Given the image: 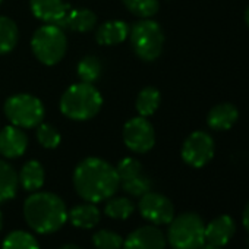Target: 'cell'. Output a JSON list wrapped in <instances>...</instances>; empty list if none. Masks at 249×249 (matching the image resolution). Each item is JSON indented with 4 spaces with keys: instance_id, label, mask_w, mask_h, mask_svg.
Segmentation results:
<instances>
[{
    "instance_id": "cell-12",
    "label": "cell",
    "mask_w": 249,
    "mask_h": 249,
    "mask_svg": "<svg viewBox=\"0 0 249 249\" xmlns=\"http://www.w3.org/2000/svg\"><path fill=\"white\" fill-rule=\"evenodd\" d=\"M166 234L154 224L134 230L123 240V249H166Z\"/></svg>"
},
{
    "instance_id": "cell-28",
    "label": "cell",
    "mask_w": 249,
    "mask_h": 249,
    "mask_svg": "<svg viewBox=\"0 0 249 249\" xmlns=\"http://www.w3.org/2000/svg\"><path fill=\"white\" fill-rule=\"evenodd\" d=\"M92 245L95 249H122L123 237L108 229H101L92 234Z\"/></svg>"
},
{
    "instance_id": "cell-25",
    "label": "cell",
    "mask_w": 249,
    "mask_h": 249,
    "mask_svg": "<svg viewBox=\"0 0 249 249\" xmlns=\"http://www.w3.org/2000/svg\"><path fill=\"white\" fill-rule=\"evenodd\" d=\"M2 249H40V245L31 233L14 230L5 237Z\"/></svg>"
},
{
    "instance_id": "cell-27",
    "label": "cell",
    "mask_w": 249,
    "mask_h": 249,
    "mask_svg": "<svg viewBox=\"0 0 249 249\" xmlns=\"http://www.w3.org/2000/svg\"><path fill=\"white\" fill-rule=\"evenodd\" d=\"M123 5L131 14L142 19L154 17L160 9L159 0H123Z\"/></svg>"
},
{
    "instance_id": "cell-36",
    "label": "cell",
    "mask_w": 249,
    "mask_h": 249,
    "mask_svg": "<svg viewBox=\"0 0 249 249\" xmlns=\"http://www.w3.org/2000/svg\"><path fill=\"white\" fill-rule=\"evenodd\" d=\"M248 249H249V248H248Z\"/></svg>"
},
{
    "instance_id": "cell-5",
    "label": "cell",
    "mask_w": 249,
    "mask_h": 249,
    "mask_svg": "<svg viewBox=\"0 0 249 249\" xmlns=\"http://www.w3.org/2000/svg\"><path fill=\"white\" fill-rule=\"evenodd\" d=\"M31 49L43 65L53 66L59 63L66 54L68 49V38L63 28L53 24L40 27L33 36Z\"/></svg>"
},
{
    "instance_id": "cell-3",
    "label": "cell",
    "mask_w": 249,
    "mask_h": 249,
    "mask_svg": "<svg viewBox=\"0 0 249 249\" xmlns=\"http://www.w3.org/2000/svg\"><path fill=\"white\" fill-rule=\"evenodd\" d=\"M101 106L100 91L88 82L71 85L60 98L62 113L72 120H88L100 111Z\"/></svg>"
},
{
    "instance_id": "cell-21",
    "label": "cell",
    "mask_w": 249,
    "mask_h": 249,
    "mask_svg": "<svg viewBox=\"0 0 249 249\" xmlns=\"http://www.w3.org/2000/svg\"><path fill=\"white\" fill-rule=\"evenodd\" d=\"M18 186L19 180L15 169L9 163L0 160V204L12 199L17 195Z\"/></svg>"
},
{
    "instance_id": "cell-22",
    "label": "cell",
    "mask_w": 249,
    "mask_h": 249,
    "mask_svg": "<svg viewBox=\"0 0 249 249\" xmlns=\"http://www.w3.org/2000/svg\"><path fill=\"white\" fill-rule=\"evenodd\" d=\"M19 40V30L17 24L8 18L0 17V54H6L15 49Z\"/></svg>"
},
{
    "instance_id": "cell-10",
    "label": "cell",
    "mask_w": 249,
    "mask_h": 249,
    "mask_svg": "<svg viewBox=\"0 0 249 249\" xmlns=\"http://www.w3.org/2000/svg\"><path fill=\"white\" fill-rule=\"evenodd\" d=\"M214 157V141L211 135L204 131L191 134L182 145L183 161L195 169L207 166Z\"/></svg>"
},
{
    "instance_id": "cell-17",
    "label": "cell",
    "mask_w": 249,
    "mask_h": 249,
    "mask_svg": "<svg viewBox=\"0 0 249 249\" xmlns=\"http://www.w3.org/2000/svg\"><path fill=\"white\" fill-rule=\"evenodd\" d=\"M129 37V25L124 21H108L95 31V40L101 46H116Z\"/></svg>"
},
{
    "instance_id": "cell-29",
    "label": "cell",
    "mask_w": 249,
    "mask_h": 249,
    "mask_svg": "<svg viewBox=\"0 0 249 249\" xmlns=\"http://www.w3.org/2000/svg\"><path fill=\"white\" fill-rule=\"evenodd\" d=\"M37 140L40 142V145H43L44 148L53 150L60 144V134L57 132V129L53 126V124L49 123H40L37 126Z\"/></svg>"
},
{
    "instance_id": "cell-32",
    "label": "cell",
    "mask_w": 249,
    "mask_h": 249,
    "mask_svg": "<svg viewBox=\"0 0 249 249\" xmlns=\"http://www.w3.org/2000/svg\"><path fill=\"white\" fill-rule=\"evenodd\" d=\"M59 249H82V248L78 246V245H75V243H66V245H63V246L59 248Z\"/></svg>"
},
{
    "instance_id": "cell-24",
    "label": "cell",
    "mask_w": 249,
    "mask_h": 249,
    "mask_svg": "<svg viewBox=\"0 0 249 249\" xmlns=\"http://www.w3.org/2000/svg\"><path fill=\"white\" fill-rule=\"evenodd\" d=\"M161 101V94L154 87H145L141 89L137 98V111L142 117H148L156 113Z\"/></svg>"
},
{
    "instance_id": "cell-1",
    "label": "cell",
    "mask_w": 249,
    "mask_h": 249,
    "mask_svg": "<svg viewBox=\"0 0 249 249\" xmlns=\"http://www.w3.org/2000/svg\"><path fill=\"white\" fill-rule=\"evenodd\" d=\"M76 194L87 202L107 201L120 186L116 167L98 157L84 159L73 172Z\"/></svg>"
},
{
    "instance_id": "cell-2",
    "label": "cell",
    "mask_w": 249,
    "mask_h": 249,
    "mask_svg": "<svg viewBox=\"0 0 249 249\" xmlns=\"http://www.w3.org/2000/svg\"><path fill=\"white\" fill-rule=\"evenodd\" d=\"M24 217L30 229L40 234L57 231L68 221V208L52 192H33L24 202Z\"/></svg>"
},
{
    "instance_id": "cell-18",
    "label": "cell",
    "mask_w": 249,
    "mask_h": 249,
    "mask_svg": "<svg viewBox=\"0 0 249 249\" xmlns=\"http://www.w3.org/2000/svg\"><path fill=\"white\" fill-rule=\"evenodd\" d=\"M101 217L100 210L92 202H84L75 205L71 211H68V220L78 229H92L98 224Z\"/></svg>"
},
{
    "instance_id": "cell-13",
    "label": "cell",
    "mask_w": 249,
    "mask_h": 249,
    "mask_svg": "<svg viewBox=\"0 0 249 249\" xmlns=\"http://www.w3.org/2000/svg\"><path fill=\"white\" fill-rule=\"evenodd\" d=\"M31 12L36 18L46 24H53L62 28V24L69 12V5L63 0H30Z\"/></svg>"
},
{
    "instance_id": "cell-16",
    "label": "cell",
    "mask_w": 249,
    "mask_h": 249,
    "mask_svg": "<svg viewBox=\"0 0 249 249\" xmlns=\"http://www.w3.org/2000/svg\"><path fill=\"white\" fill-rule=\"evenodd\" d=\"M239 111L234 104L221 103L214 106L207 114L208 126L214 131H227L236 123Z\"/></svg>"
},
{
    "instance_id": "cell-34",
    "label": "cell",
    "mask_w": 249,
    "mask_h": 249,
    "mask_svg": "<svg viewBox=\"0 0 249 249\" xmlns=\"http://www.w3.org/2000/svg\"><path fill=\"white\" fill-rule=\"evenodd\" d=\"M2 226H3V215L0 213V230H2Z\"/></svg>"
},
{
    "instance_id": "cell-23",
    "label": "cell",
    "mask_w": 249,
    "mask_h": 249,
    "mask_svg": "<svg viewBox=\"0 0 249 249\" xmlns=\"http://www.w3.org/2000/svg\"><path fill=\"white\" fill-rule=\"evenodd\" d=\"M134 211L135 205L126 196H110L104 205V214L113 220H126Z\"/></svg>"
},
{
    "instance_id": "cell-26",
    "label": "cell",
    "mask_w": 249,
    "mask_h": 249,
    "mask_svg": "<svg viewBox=\"0 0 249 249\" xmlns=\"http://www.w3.org/2000/svg\"><path fill=\"white\" fill-rule=\"evenodd\" d=\"M101 71H103L101 62L95 56L82 57L81 62L78 63V68H76V72H78L81 82H88V84L95 82L100 78Z\"/></svg>"
},
{
    "instance_id": "cell-31",
    "label": "cell",
    "mask_w": 249,
    "mask_h": 249,
    "mask_svg": "<svg viewBox=\"0 0 249 249\" xmlns=\"http://www.w3.org/2000/svg\"><path fill=\"white\" fill-rule=\"evenodd\" d=\"M199 249H221V246H217V245H213L210 242H204L202 246Z\"/></svg>"
},
{
    "instance_id": "cell-7",
    "label": "cell",
    "mask_w": 249,
    "mask_h": 249,
    "mask_svg": "<svg viewBox=\"0 0 249 249\" xmlns=\"http://www.w3.org/2000/svg\"><path fill=\"white\" fill-rule=\"evenodd\" d=\"M44 106L31 94H17L5 101V114L14 126L21 129L37 128L44 119Z\"/></svg>"
},
{
    "instance_id": "cell-11",
    "label": "cell",
    "mask_w": 249,
    "mask_h": 249,
    "mask_svg": "<svg viewBox=\"0 0 249 249\" xmlns=\"http://www.w3.org/2000/svg\"><path fill=\"white\" fill-rule=\"evenodd\" d=\"M138 210L141 215L154 226L169 224L175 217V207L172 201L159 192L148 191L142 196H140Z\"/></svg>"
},
{
    "instance_id": "cell-8",
    "label": "cell",
    "mask_w": 249,
    "mask_h": 249,
    "mask_svg": "<svg viewBox=\"0 0 249 249\" xmlns=\"http://www.w3.org/2000/svg\"><path fill=\"white\" fill-rule=\"evenodd\" d=\"M116 172L119 176L120 186L126 194L132 196H142L144 194L151 191V180L144 173L142 166L137 159H122L116 166Z\"/></svg>"
},
{
    "instance_id": "cell-30",
    "label": "cell",
    "mask_w": 249,
    "mask_h": 249,
    "mask_svg": "<svg viewBox=\"0 0 249 249\" xmlns=\"http://www.w3.org/2000/svg\"><path fill=\"white\" fill-rule=\"evenodd\" d=\"M242 223H243V227L249 231V202H248L246 207L243 208V213H242Z\"/></svg>"
},
{
    "instance_id": "cell-35",
    "label": "cell",
    "mask_w": 249,
    "mask_h": 249,
    "mask_svg": "<svg viewBox=\"0 0 249 249\" xmlns=\"http://www.w3.org/2000/svg\"><path fill=\"white\" fill-rule=\"evenodd\" d=\"M2 2H3V0H0V5H2Z\"/></svg>"
},
{
    "instance_id": "cell-33",
    "label": "cell",
    "mask_w": 249,
    "mask_h": 249,
    "mask_svg": "<svg viewBox=\"0 0 249 249\" xmlns=\"http://www.w3.org/2000/svg\"><path fill=\"white\" fill-rule=\"evenodd\" d=\"M245 21H246V24H248V27H249V6H248V9H246V12H245Z\"/></svg>"
},
{
    "instance_id": "cell-20",
    "label": "cell",
    "mask_w": 249,
    "mask_h": 249,
    "mask_svg": "<svg viewBox=\"0 0 249 249\" xmlns=\"http://www.w3.org/2000/svg\"><path fill=\"white\" fill-rule=\"evenodd\" d=\"M97 24V17L89 9H69L62 28H69L76 33H88Z\"/></svg>"
},
{
    "instance_id": "cell-19",
    "label": "cell",
    "mask_w": 249,
    "mask_h": 249,
    "mask_svg": "<svg viewBox=\"0 0 249 249\" xmlns=\"http://www.w3.org/2000/svg\"><path fill=\"white\" fill-rule=\"evenodd\" d=\"M44 169L37 160L27 161L18 175L19 185L28 192H37L38 189H41V186L44 185Z\"/></svg>"
},
{
    "instance_id": "cell-9",
    "label": "cell",
    "mask_w": 249,
    "mask_h": 249,
    "mask_svg": "<svg viewBox=\"0 0 249 249\" xmlns=\"http://www.w3.org/2000/svg\"><path fill=\"white\" fill-rule=\"evenodd\" d=\"M123 141L131 151L144 154L156 144V132L147 117L138 116L128 120L123 126Z\"/></svg>"
},
{
    "instance_id": "cell-6",
    "label": "cell",
    "mask_w": 249,
    "mask_h": 249,
    "mask_svg": "<svg viewBox=\"0 0 249 249\" xmlns=\"http://www.w3.org/2000/svg\"><path fill=\"white\" fill-rule=\"evenodd\" d=\"M131 34V44L135 54L145 60L153 62L156 60L164 46V33L161 27L153 19H141L129 30Z\"/></svg>"
},
{
    "instance_id": "cell-4",
    "label": "cell",
    "mask_w": 249,
    "mask_h": 249,
    "mask_svg": "<svg viewBox=\"0 0 249 249\" xmlns=\"http://www.w3.org/2000/svg\"><path fill=\"white\" fill-rule=\"evenodd\" d=\"M173 249H199L205 242V224L199 214L186 211L169 223L167 236Z\"/></svg>"
},
{
    "instance_id": "cell-15",
    "label": "cell",
    "mask_w": 249,
    "mask_h": 249,
    "mask_svg": "<svg viewBox=\"0 0 249 249\" xmlns=\"http://www.w3.org/2000/svg\"><path fill=\"white\" fill-rule=\"evenodd\" d=\"M236 233V223L234 220L227 215H218L213 218L207 226H205V242H210L217 246H224L230 242V239Z\"/></svg>"
},
{
    "instance_id": "cell-14",
    "label": "cell",
    "mask_w": 249,
    "mask_h": 249,
    "mask_svg": "<svg viewBox=\"0 0 249 249\" xmlns=\"http://www.w3.org/2000/svg\"><path fill=\"white\" fill-rule=\"evenodd\" d=\"M27 147L28 138L21 128L9 124L0 131V154L3 157L18 159L25 153Z\"/></svg>"
}]
</instances>
